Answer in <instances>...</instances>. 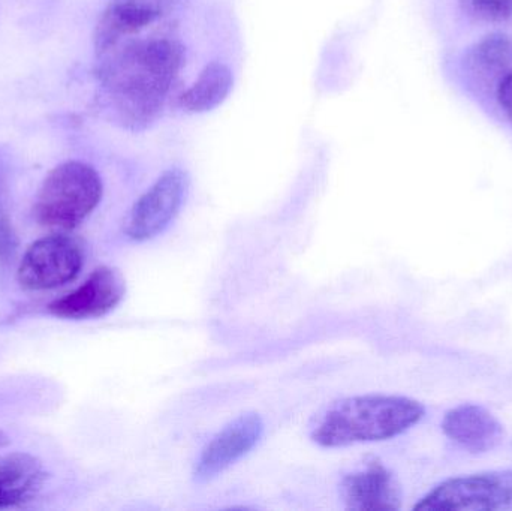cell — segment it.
I'll return each instance as SVG.
<instances>
[{
  "instance_id": "obj_1",
  "label": "cell",
  "mask_w": 512,
  "mask_h": 511,
  "mask_svg": "<svg viewBox=\"0 0 512 511\" xmlns=\"http://www.w3.org/2000/svg\"><path fill=\"white\" fill-rule=\"evenodd\" d=\"M98 54V80L108 107L129 129L149 125L164 107L185 63L176 39L128 38Z\"/></svg>"
},
{
  "instance_id": "obj_2",
  "label": "cell",
  "mask_w": 512,
  "mask_h": 511,
  "mask_svg": "<svg viewBox=\"0 0 512 511\" xmlns=\"http://www.w3.org/2000/svg\"><path fill=\"white\" fill-rule=\"evenodd\" d=\"M424 414V405L406 396H351L325 411L313 428L312 440L325 449L379 443L405 434Z\"/></svg>"
},
{
  "instance_id": "obj_3",
  "label": "cell",
  "mask_w": 512,
  "mask_h": 511,
  "mask_svg": "<svg viewBox=\"0 0 512 511\" xmlns=\"http://www.w3.org/2000/svg\"><path fill=\"white\" fill-rule=\"evenodd\" d=\"M101 176L80 161L57 165L48 173L36 195L35 216L39 224L57 230H74L101 203Z\"/></svg>"
},
{
  "instance_id": "obj_4",
  "label": "cell",
  "mask_w": 512,
  "mask_h": 511,
  "mask_svg": "<svg viewBox=\"0 0 512 511\" xmlns=\"http://www.w3.org/2000/svg\"><path fill=\"white\" fill-rule=\"evenodd\" d=\"M512 509V470L487 471L445 480L414 506L417 511Z\"/></svg>"
},
{
  "instance_id": "obj_5",
  "label": "cell",
  "mask_w": 512,
  "mask_h": 511,
  "mask_svg": "<svg viewBox=\"0 0 512 511\" xmlns=\"http://www.w3.org/2000/svg\"><path fill=\"white\" fill-rule=\"evenodd\" d=\"M83 264V249L77 240L65 234H51L29 246L17 278L26 290H51L74 281Z\"/></svg>"
},
{
  "instance_id": "obj_6",
  "label": "cell",
  "mask_w": 512,
  "mask_h": 511,
  "mask_svg": "<svg viewBox=\"0 0 512 511\" xmlns=\"http://www.w3.org/2000/svg\"><path fill=\"white\" fill-rule=\"evenodd\" d=\"M189 176L182 168H170L135 201L125 221L126 236L147 242L167 230L185 203Z\"/></svg>"
},
{
  "instance_id": "obj_7",
  "label": "cell",
  "mask_w": 512,
  "mask_h": 511,
  "mask_svg": "<svg viewBox=\"0 0 512 511\" xmlns=\"http://www.w3.org/2000/svg\"><path fill=\"white\" fill-rule=\"evenodd\" d=\"M125 293L122 273L113 267H99L77 290L54 300L48 311L63 320H95L114 311Z\"/></svg>"
},
{
  "instance_id": "obj_8",
  "label": "cell",
  "mask_w": 512,
  "mask_h": 511,
  "mask_svg": "<svg viewBox=\"0 0 512 511\" xmlns=\"http://www.w3.org/2000/svg\"><path fill=\"white\" fill-rule=\"evenodd\" d=\"M264 434V422L255 413L243 414L225 426L207 443L195 464L194 477L198 483L210 480L245 458Z\"/></svg>"
},
{
  "instance_id": "obj_9",
  "label": "cell",
  "mask_w": 512,
  "mask_h": 511,
  "mask_svg": "<svg viewBox=\"0 0 512 511\" xmlns=\"http://www.w3.org/2000/svg\"><path fill=\"white\" fill-rule=\"evenodd\" d=\"M342 498L351 510L396 511L402 507V491L396 477L376 459L343 479Z\"/></svg>"
},
{
  "instance_id": "obj_10",
  "label": "cell",
  "mask_w": 512,
  "mask_h": 511,
  "mask_svg": "<svg viewBox=\"0 0 512 511\" xmlns=\"http://www.w3.org/2000/svg\"><path fill=\"white\" fill-rule=\"evenodd\" d=\"M442 431L453 443L471 453L495 450L505 438L502 423L477 404L451 408L442 420Z\"/></svg>"
},
{
  "instance_id": "obj_11",
  "label": "cell",
  "mask_w": 512,
  "mask_h": 511,
  "mask_svg": "<svg viewBox=\"0 0 512 511\" xmlns=\"http://www.w3.org/2000/svg\"><path fill=\"white\" fill-rule=\"evenodd\" d=\"M164 6L165 0H113L96 26V53L140 35L161 17Z\"/></svg>"
},
{
  "instance_id": "obj_12",
  "label": "cell",
  "mask_w": 512,
  "mask_h": 511,
  "mask_svg": "<svg viewBox=\"0 0 512 511\" xmlns=\"http://www.w3.org/2000/svg\"><path fill=\"white\" fill-rule=\"evenodd\" d=\"M47 480L44 465L29 453L0 456V510L21 506L41 491Z\"/></svg>"
},
{
  "instance_id": "obj_13",
  "label": "cell",
  "mask_w": 512,
  "mask_h": 511,
  "mask_svg": "<svg viewBox=\"0 0 512 511\" xmlns=\"http://www.w3.org/2000/svg\"><path fill=\"white\" fill-rule=\"evenodd\" d=\"M234 86L231 69L225 63L212 62L200 72L197 80L180 95L179 107L185 113L203 114L218 108Z\"/></svg>"
},
{
  "instance_id": "obj_14",
  "label": "cell",
  "mask_w": 512,
  "mask_h": 511,
  "mask_svg": "<svg viewBox=\"0 0 512 511\" xmlns=\"http://www.w3.org/2000/svg\"><path fill=\"white\" fill-rule=\"evenodd\" d=\"M474 62L486 74L501 75V80L512 72V39L505 35H492L478 44Z\"/></svg>"
},
{
  "instance_id": "obj_15",
  "label": "cell",
  "mask_w": 512,
  "mask_h": 511,
  "mask_svg": "<svg viewBox=\"0 0 512 511\" xmlns=\"http://www.w3.org/2000/svg\"><path fill=\"white\" fill-rule=\"evenodd\" d=\"M6 194H8V168L6 159L0 152V263H8L14 257L17 249V237L12 227L11 216L6 206Z\"/></svg>"
},
{
  "instance_id": "obj_16",
  "label": "cell",
  "mask_w": 512,
  "mask_h": 511,
  "mask_svg": "<svg viewBox=\"0 0 512 511\" xmlns=\"http://www.w3.org/2000/svg\"><path fill=\"white\" fill-rule=\"evenodd\" d=\"M475 8L492 18L512 17V0H472Z\"/></svg>"
},
{
  "instance_id": "obj_17",
  "label": "cell",
  "mask_w": 512,
  "mask_h": 511,
  "mask_svg": "<svg viewBox=\"0 0 512 511\" xmlns=\"http://www.w3.org/2000/svg\"><path fill=\"white\" fill-rule=\"evenodd\" d=\"M498 98L499 104L512 122V72L499 83Z\"/></svg>"
},
{
  "instance_id": "obj_18",
  "label": "cell",
  "mask_w": 512,
  "mask_h": 511,
  "mask_svg": "<svg viewBox=\"0 0 512 511\" xmlns=\"http://www.w3.org/2000/svg\"><path fill=\"white\" fill-rule=\"evenodd\" d=\"M9 443H11V440H9L8 435L0 431V449H5V447L9 446Z\"/></svg>"
}]
</instances>
